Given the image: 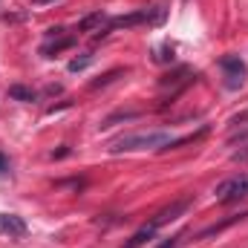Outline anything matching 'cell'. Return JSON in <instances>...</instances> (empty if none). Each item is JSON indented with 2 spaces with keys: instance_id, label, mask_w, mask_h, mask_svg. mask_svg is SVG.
<instances>
[{
  "instance_id": "cell-10",
  "label": "cell",
  "mask_w": 248,
  "mask_h": 248,
  "mask_svg": "<svg viewBox=\"0 0 248 248\" xmlns=\"http://www.w3.org/2000/svg\"><path fill=\"white\" fill-rule=\"evenodd\" d=\"M9 95H12L15 101H35V90H29V87H23V84H12V87H9Z\"/></svg>"
},
{
  "instance_id": "cell-5",
  "label": "cell",
  "mask_w": 248,
  "mask_h": 248,
  "mask_svg": "<svg viewBox=\"0 0 248 248\" xmlns=\"http://www.w3.org/2000/svg\"><path fill=\"white\" fill-rule=\"evenodd\" d=\"M0 231L17 240V237H26V222L15 214H0Z\"/></svg>"
},
{
  "instance_id": "cell-4",
  "label": "cell",
  "mask_w": 248,
  "mask_h": 248,
  "mask_svg": "<svg viewBox=\"0 0 248 248\" xmlns=\"http://www.w3.org/2000/svg\"><path fill=\"white\" fill-rule=\"evenodd\" d=\"M193 205V196H182V199H176V202H170L168 208H162L156 217H153V228H162V225H168V222H173V219H179L182 214H187V208Z\"/></svg>"
},
{
  "instance_id": "cell-8",
  "label": "cell",
  "mask_w": 248,
  "mask_h": 248,
  "mask_svg": "<svg viewBox=\"0 0 248 248\" xmlns=\"http://www.w3.org/2000/svg\"><path fill=\"white\" fill-rule=\"evenodd\" d=\"M153 234H156V228L147 222L144 228H139V231H136V234H133V237L124 243V248H141L144 243H150V240H153Z\"/></svg>"
},
{
  "instance_id": "cell-12",
  "label": "cell",
  "mask_w": 248,
  "mask_h": 248,
  "mask_svg": "<svg viewBox=\"0 0 248 248\" xmlns=\"http://www.w3.org/2000/svg\"><path fill=\"white\" fill-rule=\"evenodd\" d=\"M124 72H127V69H113V72H107L104 78H98V81H93V90H98V87H107L110 81H116V78H119V75H124Z\"/></svg>"
},
{
  "instance_id": "cell-13",
  "label": "cell",
  "mask_w": 248,
  "mask_h": 248,
  "mask_svg": "<svg viewBox=\"0 0 248 248\" xmlns=\"http://www.w3.org/2000/svg\"><path fill=\"white\" fill-rule=\"evenodd\" d=\"M90 61H93L90 55H84V58H72V61H69V72H78V69L90 66Z\"/></svg>"
},
{
  "instance_id": "cell-3",
  "label": "cell",
  "mask_w": 248,
  "mask_h": 248,
  "mask_svg": "<svg viewBox=\"0 0 248 248\" xmlns=\"http://www.w3.org/2000/svg\"><path fill=\"white\" fill-rule=\"evenodd\" d=\"M219 69L225 72V84L231 87V90H237V87H243V81H246V63L240 61V55H222L219 58Z\"/></svg>"
},
{
  "instance_id": "cell-1",
  "label": "cell",
  "mask_w": 248,
  "mask_h": 248,
  "mask_svg": "<svg viewBox=\"0 0 248 248\" xmlns=\"http://www.w3.org/2000/svg\"><path fill=\"white\" fill-rule=\"evenodd\" d=\"M173 136L165 130H150V133H130L110 144V153H130V150H170Z\"/></svg>"
},
{
  "instance_id": "cell-18",
  "label": "cell",
  "mask_w": 248,
  "mask_h": 248,
  "mask_svg": "<svg viewBox=\"0 0 248 248\" xmlns=\"http://www.w3.org/2000/svg\"><path fill=\"white\" fill-rule=\"evenodd\" d=\"M38 3H49V0H38Z\"/></svg>"
},
{
  "instance_id": "cell-6",
  "label": "cell",
  "mask_w": 248,
  "mask_h": 248,
  "mask_svg": "<svg viewBox=\"0 0 248 248\" xmlns=\"http://www.w3.org/2000/svg\"><path fill=\"white\" fill-rule=\"evenodd\" d=\"M248 217V211L246 214H234V217H228V219H222V222H214V225H208L202 234H199V240H208V237H217V234H222L225 228H231V225H237V222H243Z\"/></svg>"
},
{
  "instance_id": "cell-11",
  "label": "cell",
  "mask_w": 248,
  "mask_h": 248,
  "mask_svg": "<svg viewBox=\"0 0 248 248\" xmlns=\"http://www.w3.org/2000/svg\"><path fill=\"white\" fill-rule=\"evenodd\" d=\"M72 44H75V38H72V35H69V38H61V41H55V44H46V46H44V55H46V58H52L55 52H63V49H69Z\"/></svg>"
},
{
  "instance_id": "cell-16",
  "label": "cell",
  "mask_w": 248,
  "mask_h": 248,
  "mask_svg": "<svg viewBox=\"0 0 248 248\" xmlns=\"http://www.w3.org/2000/svg\"><path fill=\"white\" fill-rule=\"evenodd\" d=\"M6 170H9V162H6V156L0 153V173H6Z\"/></svg>"
},
{
  "instance_id": "cell-15",
  "label": "cell",
  "mask_w": 248,
  "mask_h": 248,
  "mask_svg": "<svg viewBox=\"0 0 248 248\" xmlns=\"http://www.w3.org/2000/svg\"><path fill=\"white\" fill-rule=\"evenodd\" d=\"M246 119H248V110H246V113H240V116H234V119H231V124H243Z\"/></svg>"
},
{
  "instance_id": "cell-9",
  "label": "cell",
  "mask_w": 248,
  "mask_h": 248,
  "mask_svg": "<svg viewBox=\"0 0 248 248\" xmlns=\"http://www.w3.org/2000/svg\"><path fill=\"white\" fill-rule=\"evenodd\" d=\"M107 17L101 15V12H93V15H87L81 23H78V32H93V29H98L101 32V23H104Z\"/></svg>"
},
{
  "instance_id": "cell-14",
  "label": "cell",
  "mask_w": 248,
  "mask_h": 248,
  "mask_svg": "<svg viewBox=\"0 0 248 248\" xmlns=\"http://www.w3.org/2000/svg\"><path fill=\"white\" fill-rule=\"evenodd\" d=\"M182 237H185V234H179V237H170V240H165V243H159V246H153V248H176Z\"/></svg>"
},
{
  "instance_id": "cell-7",
  "label": "cell",
  "mask_w": 248,
  "mask_h": 248,
  "mask_svg": "<svg viewBox=\"0 0 248 248\" xmlns=\"http://www.w3.org/2000/svg\"><path fill=\"white\" fill-rule=\"evenodd\" d=\"M139 23H150V9L144 12H136V15H127V17H113L110 20V29H130V26H139Z\"/></svg>"
},
{
  "instance_id": "cell-2",
  "label": "cell",
  "mask_w": 248,
  "mask_h": 248,
  "mask_svg": "<svg viewBox=\"0 0 248 248\" xmlns=\"http://www.w3.org/2000/svg\"><path fill=\"white\" fill-rule=\"evenodd\" d=\"M214 193H217V202H222V205H231V202L246 199V196H248V173H240V176L225 179V182L217 187Z\"/></svg>"
},
{
  "instance_id": "cell-17",
  "label": "cell",
  "mask_w": 248,
  "mask_h": 248,
  "mask_svg": "<svg viewBox=\"0 0 248 248\" xmlns=\"http://www.w3.org/2000/svg\"><path fill=\"white\" fill-rule=\"evenodd\" d=\"M240 136H248V130H243V133H240Z\"/></svg>"
}]
</instances>
